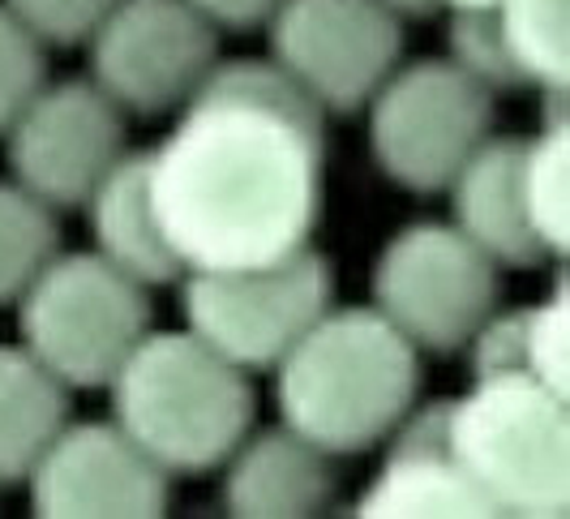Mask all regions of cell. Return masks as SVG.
<instances>
[{"mask_svg": "<svg viewBox=\"0 0 570 519\" xmlns=\"http://www.w3.org/2000/svg\"><path fill=\"white\" fill-rule=\"evenodd\" d=\"M142 159L180 271L266 266L314 241L326 116L271 60H219Z\"/></svg>", "mask_w": 570, "mask_h": 519, "instance_id": "1", "label": "cell"}, {"mask_svg": "<svg viewBox=\"0 0 570 519\" xmlns=\"http://www.w3.org/2000/svg\"><path fill=\"white\" fill-rule=\"evenodd\" d=\"M271 374L279 425L331 460L382 447L421 400V352L373 305H331Z\"/></svg>", "mask_w": 570, "mask_h": 519, "instance_id": "2", "label": "cell"}, {"mask_svg": "<svg viewBox=\"0 0 570 519\" xmlns=\"http://www.w3.org/2000/svg\"><path fill=\"white\" fill-rule=\"evenodd\" d=\"M104 391L116 425L168 477L219 472L257 417L249 374L194 331H146Z\"/></svg>", "mask_w": 570, "mask_h": 519, "instance_id": "3", "label": "cell"}, {"mask_svg": "<svg viewBox=\"0 0 570 519\" xmlns=\"http://www.w3.org/2000/svg\"><path fill=\"white\" fill-rule=\"evenodd\" d=\"M446 447L489 516L562 519L570 511V408L528 374H476L442 400Z\"/></svg>", "mask_w": 570, "mask_h": 519, "instance_id": "4", "label": "cell"}, {"mask_svg": "<svg viewBox=\"0 0 570 519\" xmlns=\"http://www.w3.org/2000/svg\"><path fill=\"white\" fill-rule=\"evenodd\" d=\"M13 305L22 347L69 391H104L150 331V288L95 249L57 254Z\"/></svg>", "mask_w": 570, "mask_h": 519, "instance_id": "5", "label": "cell"}, {"mask_svg": "<svg viewBox=\"0 0 570 519\" xmlns=\"http://www.w3.org/2000/svg\"><path fill=\"white\" fill-rule=\"evenodd\" d=\"M361 112L370 120L377 173L416 198L446 194L472 150L493 134V95L446 57L400 60Z\"/></svg>", "mask_w": 570, "mask_h": 519, "instance_id": "6", "label": "cell"}, {"mask_svg": "<svg viewBox=\"0 0 570 519\" xmlns=\"http://www.w3.org/2000/svg\"><path fill=\"white\" fill-rule=\"evenodd\" d=\"M180 317L202 344L245 374H271L284 352L335 305V266L314 245L266 266L185 271Z\"/></svg>", "mask_w": 570, "mask_h": 519, "instance_id": "7", "label": "cell"}, {"mask_svg": "<svg viewBox=\"0 0 570 519\" xmlns=\"http://www.w3.org/2000/svg\"><path fill=\"white\" fill-rule=\"evenodd\" d=\"M373 310L421 356L463 352L502 296V266L446 219L400 228L373 262Z\"/></svg>", "mask_w": 570, "mask_h": 519, "instance_id": "8", "label": "cell"}, {"mask_svg": "<svg viewBox=\"0 0 570 519\" xmlns=\"http://www.w3.org/2000/svg\"><path fill=\"white\" fill-rule=\"evenodd\" d=\"M266 43V60L317 112L352 116L403 60V22L373 0H279Z\"/></svg>", "mask_w": 570, "mask_h": 519, "instance_id": "9", "label": "cell"}, {"mask_svg": "<svg viewBox=\"0 0 570 519\" xmlns=\"http://www.w3.org/2000/svg\"><path fill=\"white\" fill-rule=\"evenodd\" d=\"M82 48L120 112L171 116L219 65V30L185 0H116Z\"/></svg>", "mask_w": 570, "mask_h": 519, "instance_id": "10", "label": "cell"}, {"mask_svg": "<svg viewBox=\"0 0 570 519\" xmlns=\"http://www.w3.org/2000/svg\"><path fill=\"white\" fill-rule=\"evenodd\" d=\"M125 120L90 78H48L0 134L9 173L39 203L73 210L129 155Z\"/></svg>", "mask_w": 570, "mask_h": 519, "instance_id": "11", "label": "cell"}, {"mask_svg": "<svg viewBox=\"0 0 570 519\" xmlns=\"http://www.w3.org/2000/svg\"><path fill=\"white\" fill-rule=\"evenodd\" d=\"M48 519H150L168 511L171 477L116 421H65L22 481Z\"/></svg>", "mask_w": 570, "mask_h": 519, "instance_id": "12", "label": "cell"}, {"mask_svg": "<svg viewBox=\"0 0 570 519\" xmlns=\"http://www.w3.org/2000/svg\"><path fill=\"white\" fill-rule=\"evenodd\" d=\"M352 511L370 519H489L485 498L446 447L442 400L403 417L386 438V460Z\"/></svg>", "mask_w": 570, "mask_h": 519, "instance_id": "13", "label": "cell"}, {"mask_svg": "<svg viewBox=\"0 0 570 519\" xmlns=\"http://www.w3.org/2000/svg\"><path fill=\"white\" fill-rule=\"evenodd\" d=\"M340 498L335 460L287 425L249 430L224 460V511L240 519H305Z\"/></svg>", "mask_w": 570, "mask_h": 519, "instance_id": "14", "label": "cell"}, {"mask_svg": "<svg viewBox=\"0 0 570 519\" xmlns=\"http://www.w3.org/2000/svg\"><path fill=\"white\" fill-rule=\"evenodd\" d=\"M523 138H493L472 150V159L446 185L451 224L502 271H532L549 262L528 224L523 180H519Z\"/></svg>", "mask_w": 570, "mask_h": 519, "instance_id": "15", "label": "cell"}, {"mask_svg": "<svg viewBox=\"0 0 570 519\" xmlns=\"http://www.w3.org/2000/svg\"><path fill=\"white\" fill-rule=\"evenodd\" d=\"M86 228L95 241V254L108 258L116 271L138 280L142 288H176L185 275L171 254L168 236L159 228L150 194H146V159L142 150L125 155L112 173L104 176L86 198Z\"/></svg>", "mask_w": 570, "mask_h": 519, "instance_id": "16", "label": "cell"}, {"mask_svg": "<svg viewBox=\"0 0 570 519\" xmlns=\"http://www.w3.org/2000/svg\"><path fill=\"white\" fill-rule=\"evenodd\" d=\"M468 361L476 374H528L549 391L567 395V292H553L523 310H493L468 340Z\"/></svg>", "mask_w": 570, "mask_h": 519, "instance_id": "17", "label": "cell"}, {"mask_svg": "<svg viewBox=\"0 0 570 519\" xmlns=\"http://www.w3.org/2000/svg\"><path fill=\"white\" fill-rule=\"evenodd\" d=\"M69 395L22 344H0V486L27 481L69 421Z\"/></svg>", "mask_w": 570, "mask_h": 519, "instance_id": "18", "label": "cell"}, {"mask_svg": "<svg viewBox=\"0 0 570 519\" xmlns=\"http://www.w3.org/2000/svg\"><path fill=\"white\" fill-rule=\"evenodd\" d=\"M570 0H493V22L511 57L519 87L541 90L544 99H567L570 48H567Z\"/></svg>", "mask_w": 570, "mask_h": 519, "instance_id": "19", "label": "cell"}, {"mask_svg": "<svg viewBox=\"0 0 570 519\" xmlns=\"http://www.w3.org/2000/svg\"><path fill=\"white\" fill-rule=\"evenodd\" d=\"M544 125L523 138L519 155V180H523V206H528V224L537 232L541 249L549 262L567 258V99H544Z\"/></svg>", "mask_w": 570, "mask_h": 519, "instance_id": "20", "label": "cell"}, {"mask_svg": "<svg viewBox=\"0 0 570 519\" xmlns=\"http://www.w3.org/2000/svg\"><path fill=\"white\" fill-rule=\"evenodd\" d=\"M60 210L39 203L18 180H0V310L35 284L60 254Z\"/></svg>", "mask_w": 570, "mask_h": 519, "instance_id": "21", "label": "cell"}, {"mask_svg": "<svg viewBox=\"0 0 570 519\" xmlns=\"http://www.w3.org/2000/svg\"><path fill=\"white\" fill-rule=\"evenodd\" d=\"M446 60L459 65L472 82H481L493 99H498V95H511V90H523L511 57H507V48H502L493 9H451Z\"/></svg>", "mask_w": 570, "mask_h": 519, "instance_id": "22", "label": "cell"}, {"mask_svg": "<svg viewBox=\"0 0 570 519\" xmlns=\"http://www.w3.org/2000/svg\"><path fill=\"white\" fill-rule=\"evenodd\" d=\"M48 82V48L30 35L9 9H0V134L27 99Z\"/></svg>", "mask_w": 570, "mask_h": 519, "instance_id": "23", "label": "cell"}, {"mask_svg": "<svg viewBox=\"0 0 570 519\" xmlns=\"http://www.w3.org/2000/svg\"><path fill=\"white\" fill-rule=\"evenodd\" d=\"M112 4L116 0H0V9H9L48 52L82 48Z\"/></svg>", "mask_w": 570, "mask_h": 519, "instance_id": "24", "label": "cell"}, {"mask_svg": "<svg viewBox=\"0 0 570 519\" xmlns=\"http://www.w3.org/2000/svg\"><path fill=\"white\" fill-rule=\"evenodd\" d=\"M194 13H202L210 27L219 30H257L266 27V18L279 9V0H185Z\"/></svg>", "mask_w": 570, "mask_h": 519, "instance_id": "25", "label": "cell"}, {"mask_svg": "<svg viewBox=\"0 0 570 519\" xmlns=\"http://www.w3.org/2000/svg\"><path fill=\"white\" fill-rule=\"evenodd\" d=\"M373 4H382V9H386L395 22H403V27H407V22H429V18L442 9L438 0H373Z\"/></svg>", "mask_w": 570, "mask_h": 519, "instance_id": "26", "label": "cell"}, {"mask_svg": "<svg viewBox=\"0 0 570 519\" xmlns=\"http://www.w3.org/2000/svg\"><path fill=\"white\" fill-rule=\"evenodd\" d=\"M442 9H489L493 0H438Z\"/></svg>", "mask_w": 570, "mask_h": 519, "instance_id": "27", "label": "cell"}]
</instances>
